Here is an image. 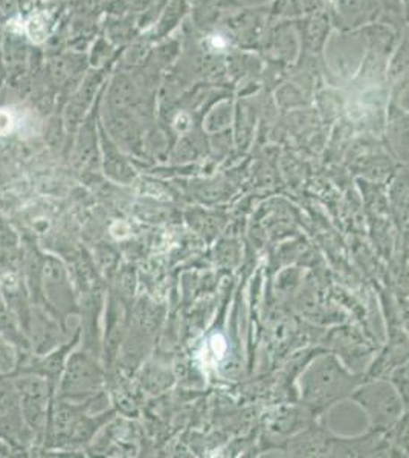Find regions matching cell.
<instances>
[{
    "label": "cell",
    "mask_w": 409,
    "mask_h": 458,
    "mask_svg": "<svg viewBox=\"0 0 409 458\" xmlns=\"http://www.w3.org/2000/svg\"><path fill=\"white\" fill-rule=\"evenodd\" d=\"M26 32L31 38L32 42L40 43L47 37V28H45V21L42 16L32 17L31 21L26 25Z\"/></svg>",
    "instance_id": "6da1fadb"
},
{
    "label": "cell",
    "mask_w": 409,
    "mask_h": 458,
    "mask_svg": "<svg viewBox=\"0 0 409 458\" xmlns=\"http://www.w3.org/2000/svg\"><path fill=\"white\" fill-rule=\"evenodd\" d=\"M14 114L8 109L0 110V135L5 136L14 129Z\"/></svg>",
    "instance_id": "7a4b0ae2"
}]
</instances>
